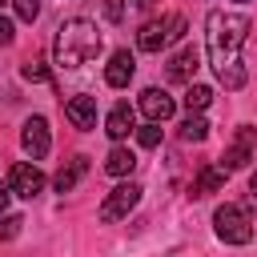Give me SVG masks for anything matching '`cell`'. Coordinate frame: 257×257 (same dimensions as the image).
Segmentation results:
<instances>
[{
    "mask_svg": "<svg viewBox=\"0 0 257 257\" xmlns=\"http://www.w3.org/2000/svg\"><path fill=\"white\" fill-rule=\"evenodd\" d=\"M249 36V16L241 12H209L205 20V44H209V60L213 72L225 88H241L245 84V68H241V44Z\"/></svg>",
    "mask_w": 257,
    "mask_h": 257,
    "instance_id": "1",
    "label": "cell"
},
{
    "mask_svg": "<svg viewBox=\"0 0 257 257\" xmlns=\"http://www.w3.org/2000/svg\"><path fill=\"white\" fill-rule=\"evenodd\" d=\"M96 52H100V32H96L92 20L72 16V20H64V24L56 28L52 56H56L60 68H80V64H88Z\"/></svg>",
    "mask_w": 257,
    "mask_h": 257,
    "instance_id": "2",
    "label": "cell"
},
{
    "mask_svg": "<svg viewBox=\"0 0 257 257\" xmlns=\"http://www.w3.org/2000/svg\"><path fill=\"white\" fill-rule=\"evenodd\" d=\"M181 36H185V16L173 12V16H165V20H149V24L141 28V36H137V48H141V52H161L169 40H181Z\"/></svg>",
    "mask_w": 257,
    "mask_h": 257,
    "instance_id": "3",
    "label": "cell"
},
{
    "mask_svg": "<svg viewBox=\"0 0 257 257\" xmlns=\"http://www.w3.org/2000/svg\"><path fill=\"white\" fill-rule=\"evenodd\" d=\"M213 225H217V237L229 241V245L253 241V221H249V213H245L241 205H221V209L213 213Z\"/></svg>",
    "mask_w": 257,
    "mask_h": 257,
    "instance_id": "4",
    "label": "cell"
},
{
    "mask_svg": "<svg viewBox=\"0 0 257 257\" xmlns=\"http://www.w3.org/2000/svg\"><path fill=\"white\" fill-rule=\"evenodd\" d=\"M141 201V185L137 181H124V185H116L104 201H100V221H120V217H128V209Z\"/></svg>",
    "mask_w": 257,
    "mask_h": 257,
    "instance_id": "5",
    "label": "cell"
},
{
    "mask_svg": "<svg viewBox=\"0 0 257 257\" xmlns=\"http://www.w3.org/2000/svg\"><path fill=\"white\" fill-rule=\"evenodd\" d=\"M8 189L16 193V197H36L40 189H44V173L36 169V165H28V161H16L12 169H8Z\"/></svg>",
    "mask_w": 257,
    "mask_h": 257,
    "instance_id": "6",
    "label": "cell"
},
{
    "mask_svg": "<svg viewBox=\"0 0 257 257\" xmlns=\"http://www.w3.org/2000/svg\"><path fill=\"white\" fill-rule=\"evenodd\" d=\"M20 145H24V153H28L32 161L48 157V149H52L48 120H44V116H28V120H24V133H20Z\"/></svg>",
    "mask_w": 257,
    "mask_h": 257,
    "instance_id": "7",
    "label": "cell"
},
{
    "mask_svg": "<svg viewBox=\"0 0 257 257\" xmlns=\"http://www.w3.org/2000/svg\"><path fill=\"white\" fill-rule=\"evenodd\" d=\"M133 72H137L133 52H128V48H116V52H112V60H108V68H104V80H108V88H128Z\"/></svg>",
    "mask_w": 257,
    "mask_h": 257,
    "instance_id": "8",
    "label": "cell"
},
{
    "mask_svg": "<svg viewBox=\"0 0 257 257\" xmlns=\"http://www.w3.org/2000/svg\"><path fill=\"white\" fill-rule=\"evenodd\" d=\"M197 64H201V56H197V48H181L173 60H169V68H165V76L173 80V84H193V76H197Z\"/></svg>",
    "mask_w": 257,
    "mask_h": 257,
    "instance_id": "9",
    "label": "cell"
},
{
    "mask_svg": "<svg viewBox=\"0 0 257 257\" xmlns=\"http://www.w3.org/2000/svg\"><path fill=\"white\" fill-rule=\"evenodd\" d=\"M173 108H177V104H173V96H169L165 88H145V92H141V112H145L149 120L161 124V120L173 116Z\"/></svg>",
    "mask_w": 257,
    "mask_h": 257,
    "instance_id": "10",
    "label": "cell"
},
{
    "mask_svg": "<svg viewBox=\"0 0 257 257\" xmlns=\"http://www.w3.org/2000/svg\"><path fill=\"white\" fill-rule=\"evenodd\" d=\"M64 116L72 120V128H96V96H72L64 104Z\"/></svg>",
    "mask_w": 257,
    "mask_h": 257,
    "instance_id": "11",
    "label": "cell"
},
{
    "mask_svg": "<svg viewBox=\"0 0 257 257\" xmlns=\"http://www.w3.org/2000/svg\"><path fill=\"white\" fill-rule=\"evenodd\" d=\"M133 128H137V120H133V108H128L124 100H120V104H112V112L104 116V133H108L112 141H124Z\"/></svg>",
    "mask_w": 257,
    "mask_h": 257,
    "instance_id": "12",
    "label": "cell"
},
{
    "mask_svg": "<svg viewBox=\"0 0 257 257\" xmlns=\"http://www.w3.org/2000/svg\"><path fill=\"white\" fill-rule=\"evenodd\" d=\"M88 173V157H72L68 165H60L56 169V177H52V185H56V193H72L76 189V181Z\"/></svg>",
    "mask_w": 257,
    "mask_h": 257,
    "instance_id": "13",
    "label": "cell"
},
{
    "mask_svg": "<svg viewBox=\"0 0 257 257\" xmlns=\"http://www.w3.org/2000/svg\"><path fill=\"white\" fill-rule=\"evenodd\" d=\"M225 185V169L221 165H205L201 173H197V181H193V197H209V193H217Z\"/></svg>",
    "mask_w": 257,
    "mask_h": 257,
    "instance_id": "14",
    "label": "cell"
},
{
    "mask_svg": "<svg viewBox=\"0 0 257 257\" xmlns=\"http://www.w3.org/2000/svg\"><path fill=\"white\" fill-rule=\"evenodd\" d=\"M245 165H249V133H241V137H237V145H229V149L221 153V169H225V173L245 169Z\"/></svg>",
    "mask_w": 257,
    "mask_h": 257,
    "instance_id": "15",
    "label": "cell"
},
{
    "mask_svg": "<svg viewBox=\"0 0 257 257\" xmlns=\"http://www.w3.org/2000/svg\"><path fill=\"white\" fill-rule=\"evenodd\" d=\"M133 169H137V157H133L124 145H116V149L104 157V173H108V177H128Z\"/></svg>",
    "mask_w": 257,
    "mask_h": 257,
    "instance_id": "16",
    "label": "cell"
},
{
    "mask_svg": "<svg viewBox=\"0 0 257 257\" xmlns=\"http://www.w3.org/2000/svg\"><path fill=\"white\" fill-rule=\"evenodd\" d=\"M205 137H209V120L189 112V116L181 120V141H205Z\"/></svg>",
    "mask_w": 257,
    "mask_h": 257,
    "instance_id": "17",
    "label": "cell"
},
{
    "mask_svg": "<svg viewBox=\"0 0 257 257\" xmlns=\"http://www.w3.org/2000/svg\"><path fill=\"white\" fill-rule=\"evenodd\" d=\"M209 100H213V88H205V84H189V92H185V108H189V112L209 108Z\"/></svg>",
    "mask_w": 257,
    "mask_h": 257,
    "instance_id": "18",
    "label": "cell"
},
{
    "mask_svg": "<svg viewBox=\"0 0 257 257\" xmlns=\"http://www.w3.org/2000/svg\"><path fill=\"white\" fill-rule=\"evenodd\" d=\"M20 76H24V80H32V84H44V80H48V68H44V60H24Z\"/></svg>",
    "mask_w": 257,
    "mask_h": 257,
    "instance_id": "19",
    "label": "cell"
},
{
    "mask_svg": "<svg viewBox=\"0 0 257 257\" xmlns=\"http://www.w3.org/2000/svg\"><path fill=\"white\" fill-rule=\"evenodd\" d=\"M137 141H141L145 149H157V145H161V124H157V120L141 124V128H137Z\"/></svg>",
    "mask_w": 257,
    "mask_h": 257,
    "instance_id": "20",
    "label": "cell"
},
{
    "mask_svg": "<svg viewBox=\"0 0 257 257\" xmlns=\"http://www.w3.org/2000/svg\"><path fill=\"white\" fill-rule=\"evenodd\" d=\"M20 225H24V217H0V241H8V237H16L20 233Z\"/></svg>",
    "mask_w": 257,
    "mask_h": 257,
    "instance_id": "21",
    "label": "cell"
},
{
    "mask_svg": "<svg viewBox=\"0 0 257 257\" xmlns=\"http://www.w3.org/2000/svg\"><path fill=\"white\" fill-rule=\"evenodd\" d=\"M16 16L20 20H36L40 16V0H16Z\"/></svg>",
    "mask_w": 257,
    "mask_h": 257,
    "instance_id": "22",
    "label": "cell"
},
{
    "mask_svg": "<svg viewBox=\"0 0 257 257\" xmlns=\"http://www.w3.org/2000/svg\"><path fill=\"white\" fill-rule=\"evenodd\" d=\"M104 16L108 20H120L124 16V0H104Z\"/></svg>",
    "mask_w": 257,
    "mask_h": 257,
    "instance_id": "23",
    "label": "cell"
},
{
    "mask_svg": "<svg viewBox=\"0 0 257 257\" xmlns=\"http://www.w3.org/2000/svg\"><path fill=\"white\" fill-rule=\"evenodd\" d=\"M12 32H16V28H12V20H8V16H0V48H4V44H12Z\"/></svg>",
    "mask_w": 257,
    "mask_h": 257,
    "instance_id": "24",
    "label": "cell"
},
{
    "mask_svg": "<svg viewBox=\"0 0 257 257\" xmlns=\"http://www.w3.org/2000/svg\"><path fill=\"white\" fill-rule=\"evenodd\" d=\"M12 197H16V193H12V189H8V181H4V185H0V213L8 209V201H12Z\"/></svg>",
    "mask_w": 257,
    "mask_h": 257,
    "instance_id": "25",
    "label": "cell"
},
{
    "mask_svg": "<svg viewBox=\"0 0 257 257\" xmlns=\"http://www.w3.org/2000/svg\"><path fill=\"white\" fill-rule=\"evenodd\" d=\"M249 193H253V201H257V173L249 177Z\"/></svg>",
    "mask_w": 257,
    "mask_h": 257,
    "instance_id": "26",
    "label": "cell"
},
{
    "mask_svg": "<svg viewBox=\"0 0 257 257\" xmlns=\"http://www.w3.org/2000/svg\"><path fill=\"white\" fill-rule=\"evenodd\" d=\"M149 4H153V0H133V8H149Z\"/></svg>",
    "mask_w": 257,
    "mask_h": 257,
    "instance_id": "27",
    "label": "cell"
},
{
    "mask_svg": "<svg viewBox=\"0 0 257 257\" xmlns=\"http://www.w3.org/2000/svg\"><path fill=\"white\" fill-rule=\"evenodd\" d=\"M0 8H4V0H0Z\"/></svg>",
    "mask_w": 257,
    "mask_h": 257,
    "instance_id": "28",
    "label": "cell"
}]
</instances>
